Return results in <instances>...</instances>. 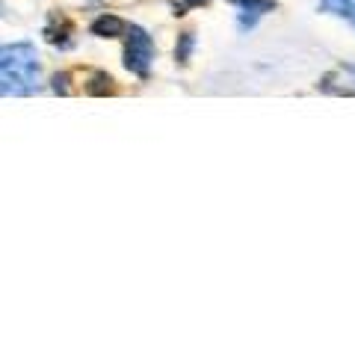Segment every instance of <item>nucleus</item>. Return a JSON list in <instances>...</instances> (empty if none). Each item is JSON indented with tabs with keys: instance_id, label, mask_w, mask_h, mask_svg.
Returning a JSON list of instances; mask_svg holds the SVG:
<instances>
[{
	"instance_id": "f257e3e1",
	"label": "nucleus",
	"mask_w": 355,
	"mask_h": 355,
	"mask_svg": "<svg viewBox=\"0 0 355 355\" xmlns=\"http://www.w3.org/2000/svg\"><path fill=\"white\" fill-rule=\"evenodd\" d=\"M154 53H157V48H154V39L142 27L130 24L128 27V44H125V69L133 71L137 77H148Z\"/></svg>"
},
{
	"instance_id": "f03ea898",
	"label": "nucleus",
	"mask_w": 355,
	"mask_h": 355,
	"mask_svg": "<svg viewBox=\"0 0 355 355\" xmlns=\"http://www.w3.org/2000/svg\"><path fill=\"white\" fill-rule=\"evenodd\" d=\"M0 69H27L39 71V53L33 44H0Z\"/></svg>"
},
{
	"instance_id": "7ed1b4c3",
	"label": "nucleus",
	"mask_w": 355,
	"mask_h": 355,
	"mask_svg": "<svg viewBox=\"0 0 355 355\" xmlns=\"http://www.w3.org/2000/svg\"><path fill=\"white\" fill-rule=\"evenodd\" d=\"M39 71L27 69H0V95H30L36 89Z\"/></svg>"
},
{
	"instance_id": "20e7f679",
	"label": "nucleus",
	"mask_w": 355,
	"mask_h": 355,
	"mask_svg": "<svg viewBox=\"0 0 355 355\" xmlns=\"http://www.w3.org/2000/svg\"><path fill=\"white\" fill-rule=\"evenodd\" d=\"M275 9V0H243V15H240V27L246 30L252 27L254 21H258L261 15L266 12H272Z\"/></svg>"
},
{
	"instance_id": "39448f33",
	"label": "nucleus",
	"mask_w": 355,
	"mask_h": 355,
	"mask_svg": "<svg viewBox=\"0 0 355 355\" xmlns=\"http://www.w3.org/2000/svg\"><path fill=\"white\" fill-rule=\"evenodd\" d=\"M125 30H128V24L116 15H101L92 21V36H101V39H119Z\"/></svg>"
},
{
	"instance_id": "423d86ee",
	"label": "nucleus",
	"mask_w": 355,
	"mask_h": 355,
	"mask_svg": "<svg viewBox=\"0 0 355 355\" xmlns=\"http://www.w3.org/2000/svg\"><path fill=\"white\" fill-rule=\"evenodd\" d=\"M86 92H89V95H95V98L113 95V92H116V80H113V77H110L107 71H95V74H89Z\"/></svg>"
},
{
	"instance_id": "0eeeda50",
	"label": "nucleus",
	"mask_w": 355,
	"mask_h": 355,
	"mask_svg": "<svg viewBox=\"0 0 355 355\" xmlns=\"http://www.w3.org/2000/svg\"><path fill=\"white\" fill-rule=\"evenodd\" d=\"M193 48H196V36L193 33H181V36H178V44H175V62H181V65L190 62Z\"/></svg>"
},
{
	"instance_id": "6e6552de",
	"label": "nucleus",
	"mask_w": 355,
	"mask_h": 355,
	"mask_svg": "<svg viewBox=\"0 0 355 355\" xmlns=\"http://www.w3.org/2000/svg\"><path fill=\"white\" fill-rule=\"evenodd\" d=\"M69 33H71V27L62 21L60 27H53V24H51L48 30H44V36H48L51 44H62V48H65V44H69Z\"/></svg>"
},
{
	"instance_id": "1a4fd4ad",
	"label": "nucleus",
	"mask_w": 355,
	"mask_h": 355,
	"mask_svg": "<svg viewBox=\"0 0 355 355\" xmlns=\"http://www.w3.org/2000/svg\"><path fill=\"white\" fill-rule=\"evenodd\" d=\"M320 9L335 15H349V0H320Z\"/></svg>"
},
{
	"instance_id": "9d476101",
	"label": "nucleus",
	"mask_w": 355,
	"mask_h": 355,
	"mask_svg": "<svg viewBox=\"0 0 355 355\" xmlns=\"http://www.w3.org/2000/svg\"><path fill=\"white\" fill-rule=\"evenodd\" d=\"M69 71H60V74H53V92L57 95H69Z\"/></svg>"
},
{
	"instance_id": "9b49d317",
	"label": "nucleus",
	"mask_w": 355,
	"mask_h": 355,
	"mask_svg": "<svg viewBox=\"0 0 355 355\" xmlns=\"http://www.w3.org/2000/svg\"><path fill=\"white\" fill-rule=\"evenodd\" d=\"M202 3H207V0H181V6L175 3V6H178V12H175V15H184L181 9H187V6H202Z\"/></svg>"
},
{
	"instance_id": "f8f14e48",
	"label": "nucleus",
	"mask_w": 355,
	"mask_h": 355,
	"mask_svg": "<svg viewBox=\"0 0 355 355\" xmlns=\"http://www.w3.org/2000/svg\"><path fill=\"white\" fill-rule=\"evenodd\" d=\"M347 18H352L355 21V0H349V15Z\"/></svg>"
},
{
	"instance_id": "ddd939ff",
	"label": "nucleus",
	"mask_w": 355,
	"mask_h": 355,
	"mask_svg": "<svg viewBox=\"0 0 355 355\" xmlns=\"http://www.w3.org/2000/svg\"><path fill=\"white\" fill-rule=\"evenodd\" d=\"M6 12V6H3V0H0V15H3Z\"/></svg>"
}]
</instances>
